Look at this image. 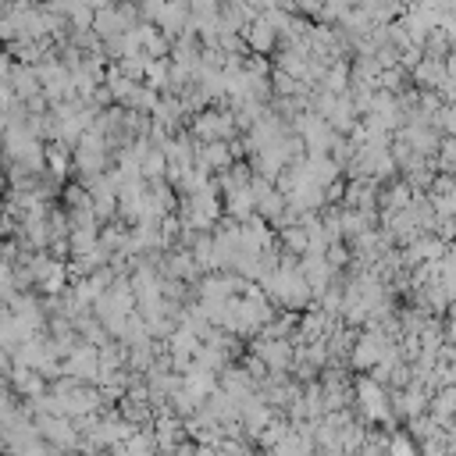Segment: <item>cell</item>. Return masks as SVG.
I'll use <instances>...</instances> for the list:
<instances>
[]
</instances>
